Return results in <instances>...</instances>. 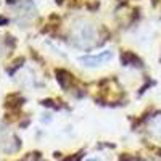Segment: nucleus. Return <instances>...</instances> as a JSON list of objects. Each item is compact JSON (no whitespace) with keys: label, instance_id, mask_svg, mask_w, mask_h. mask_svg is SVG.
<instances>
[{"label":"nucleus","instance_id":"obj_1","mask_svg":"<svg viewBox=\"0 0 161 161\" xmlns=\"http://www.w3.org/2000/svg\"><path fill=\"white\" fill-rule=\"evenodd\" d=\"M71 40L76 47H80V48H87L93 45V42H95V29H93V26L89 21L77 19L71 29Z\"/></svg>","mask_w":161,"mask_h":161},{"label":"nucleus","instance_id":"obj_2","mask_svg":"<svg viewBox=\"0 0 161 161\" xmlns=\"http://www.w3.org/2000/svg\"><path fill=\"white\" fill-rule=\"evenodd\" d=\"M113 58V52L111 50H105L100 52L98 55H89V57H80L79 61L84 66H89V68H95V66H100L106 61H110Z\"/></svg>","mask_w":161,"mask_h":161},{"label":"nucleus","instance_id":"obj_3","mask_svg":"<svg viewBox=\"0 0 161 161\" xmlns=\"http://www.w3.org/2000/svg\"><path fill=\"white\" fill-rule=\"evenodd\" d=\"M148 130L153 134L156 139L161 140V113L155 114V116L148 121Z\"/></svg>","mask_w":161,"mask_h":161},{"label":"nucleus","instance_id":"obj_4","mask_svg":"<svg viewBox=\"0 0 161 161\" xmlns=\"http://www.w3.org/2000/svg\"><path fill=\"white\" fill-rule=\"evenodd\" d=\"M121 63L124 66H140V60L130 52H124L121 55Z\"/></svg>","mask_w":161,"mask_h":161},{"label":"nucleus","instance_id":"obj_5","mask_svg":"<svg viewBox=\"0 0 161 161\" xmlns=\"http://www.w3.org/2000/svg\"><path fill=\"white\" fill-rule=\"evenodd\" d=\"M71 74L68 71H64V69H57V79H58V82L61 84V87H68V82L66 80H71Z\"/></svg>","mask_w":161,"mask_h":161},{"label":"nucleus","instance_id":"obj_6","mask_svg":"<svg viewBox=\"0 0 161 161\" xmlns=\"http://www.w3.org/2000/svg\"><path fill=\"white\" fill-rule=\"evenodd\" d=\"M87 161H102V159H98V158H89Z\"/></svg>","mask_w":161,"mask_h":161}]
</instances>
